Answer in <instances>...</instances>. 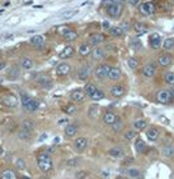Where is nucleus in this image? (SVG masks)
<instances>
[{
    "instance_id": "obj_1",
    "label": "nucleus",
    "mask_w": 174,
    "mask_h": 179,
    "mask_svg": "<svg viewBox=\"0 0 174 179\" xmlns=\"http://www.w3.org/2000/svg\"><path fill=\"white\" fill-rule=\"evenodd\" d=\"M54 164H52V160H51V156L48 153H40L38 156V168L39 170H42L43 173H47L52 169Z\"/></svg>"
},
{
    "instance_id": "obj_2",
    "label": "nucleus",
    "mask_w": 174,
    "mask_h": 179,
    "mask_svg": "<svg viewBox=\"0 0 174 179\" xmlns=\"http://www.w3.org/2000/svg\"><path fill=\"white\" fill-rule=\"evenodd\" d=\"M107 13L112 18H118L122 13V4L117 3V1H112L110 4L107 5Z\"/></svg>"
},
{
    "instance_id": "obj_3",
    "label": "nucleus",
    "mask_w": 174,
    "mask_h": 179,
    "mask_svg": "<svg viewBox=\"0 0 174 179\" xmlns=\"http://www.w3.org/2000/svg\"><path fill=\"white\" fill-rule=\"evenodd\" d=\"M156 99H157V101L160 104H170L174 100L171 92L168 91V90H160L157 92V95H156Z\"/></svg>"
},
{
    "instance_id": "obj_4",
    "label": "nucleus",
    "mask_w": 174,
    "mask_h": 179,
    "mask_svg": "<svg viewBox=\"0 0 174 179\" xmlns=\"http://www.w3.org/2000/svg\"><path fill=\"white\" fill-rule=\"evenodd\" d=\"M22 105H23L25 109L29 110V112H35V110L38 109L39 104H38V101L34 100V99L29 98L27 95H22Z\"/></svg>"
},
{
    "instance_id": "obj_5",
    "label": "nucleus",
    "mask_w": 174,
    "mask_h": 179,
    "mask_svg": "<svg viewBox=\"0 0 174 179\" xmlns=\"http://www.w3.org/2000/svg\"><path fill=\"white\" fill-rule=\"evenodd\" d=\"M110 67H112V66H109V65H107V64H101V65H99V66L95 69L94 74H95V77L98 79L108 78V74H109Z\"/></svg>"
},
{
    "instance_id": "obj_6",
    "label": "nucleus",
    "mask_w": 174,
    "mask_h": 179,
    "mask_svg": "<svg viewBox=\"0 0 174 179\" xmlns=\"http://www.w3.org/2000/svg\"><path fill=\"white\" fill-rule=\"evenodd\" d=\"M139 11L143 14H146V16H151V14H153L156 12V7H155V4L152 1H144V3L141 4Z\"/></svg>"
},
{
    "instance_id": "obj_7",
    "label": "nucleus",
    "mask_w": 174,
    "mask_h": 179,
    "mask_svg": "<svg viewBox=\"0 0 174 179\" xmlns=\"http://www.w3.org/2000/svg\"><path fill=\"white\" fill-rule=\"evenodd\" d=\"M104 40H105V37H104L103 34H100V33H95V34H91L90 37H88V44L98 47V45H99V44H101V43H103Z\"/></svg>"
},
{
    "instance_id": "obj_8",
    "label": "nucleus",
    "mask_w": 174,
    "mask_h": 179,
    "mask_svg": "<svg viewBox=\"0 0 174 179\" xmlns=\"http://www.w3.org/2000/svg\"><path fill=\"white\" fill-rule=\"evenodd\" d=\"M30 43L37 48V49L42 51V49H44L46 48V40H44V38H43L42 35H35V37H33L30 39Z\"/></svg>"
},
{
    "instance_id": "obj_9",
    "label": "nucleus",
    "mask_w": 174,
    "mask_h": 179,
    "mask_svg": "<svg viewBox=\"0 0 174 179\" xmlns=\"http://www.w3.org/2000/svg\"><path fill=\"white\" fill-rule=\"evenodd\" d=\"M1 101H3V104L5 106H8V108H16V106L18 105V99L14 95H11V94L4 96Z\"/></svg>"
},
{
    "instance_id": "obj_10",
    "label": "nucleus",
    "mask_w": 174,
    "mask_h": 179,
    "mask_svg": "<svg viewBox=\"0 0 174 179\" xmlns=\"http://www.w3.org/2000/svg\"><path fill=\"white\" fill-rule=\"evenodd\" d=\"M91 71H92V70H91V66L84 65V66H82L81 69L78 70V78L81 79V81H87L91 75Z\"/></svg>"
},
{
    "instance_id": "obj_11",
    "label": "nucleus",
    "mask_w": 174,
    "mask_h": 179,
    "mask_svg": "<svg viewBox=\"0 0 174 179\" xmlns=\"http://www.w3.org/2000/svg\"><path fill=\"white\" fill-rule=\"evenodd\" d=\"M125 92H126V91H125V87L121 86V84H116V86H113L112 88H110V95L116 99L122 98V96L125 95Z\"/></svg>"
},
{
    "instance_id": "obj_12",
    "label": "nucleus",
    "mask_w": 174,
    "mask_h": 179,
    "mask_svg": "<svg viewBox=\"0 0 174 179\" xmlns=\"http://www.w3.org/2000/svg\"><path fill=\"white\" fill-rule=\"evenodd\" d=\"M87 146H88V140L86 139V138H77L76 142H74V148H76V151L78 152H82L84 151V149L87 148Z\"/></svg>"
},
{
    "instance_id": "obj_13",
    "label": "nucleus",
    "mask_w": 174,
    "mask_h": 179,
    "mask_svg": "<svg viewBox=\"0 0 174 179\" xmlns=\"http://www.w3.org/2000/svg\"><path fill=\"white\" fill-rule=\"evenodd\" d=\"M142 74H143L144 77H147V78H152V77L156 74V65L155 64H147L146 66L143 67V70H142Z\"/></svg>"
},
{
    "instance_id": "obj_14",
    "label": "nucleus",
    "mask_w": 174,
    "mask_h": 179,
    "mask_svg": "<svg viewBox=\"0 0 174 179\" xmlns=\"http://www.w3.org/2000/svg\"><path fill=\"white\" fill-rule=\"evenodd\" d=\"M84 96H86L84 90H74L73 92L70 94V99L74 101V103H81V101H83Z\"/></svg>"
},
{
    "instance_id": "obj_15",
    "label": "nucleus",
    "mask_w": 174,
    "mask_h": 179,
    "mask_svg": "<svg viewBox=\"0 0 174 179\" xmlns=\"http://www.w3.org/2000/svg\"><path fill=\"white\" fill-rule=\"evenodd\" d=\"M91 56H92V59L95 61H100V60H103L105 57V49L100 47H95L92 49V52H91Z\"/></svg>"
},
{
    "instance_id": "obj_16",
    "label": "nucleus",
    "mask_w": 174,
    "mask_h": 179,
    "mask_svg": "<svg viewBox=\"0 0 174 179\" xmlns=\"http://www.w3.org/2000/svg\"><path fill=\"white\" fill-rule=\"evenodd\" d=\"M70 70H72L70 65L66 64V62H61V64L57 65L56 73L59 74V75H68V74L70 73Z\"/></svg>"
},
{
    "instance_id": "obj_17",
    "label": "nucleus",
    "mask_w": 174,
    "mask_h": 179,
    "mask_svg": "<svg viewBox=\"0 0 174 179\" xmlns=\"http://www.w3.org/2000/svg\"><path fill=\"white\" fill-rule=\"evenodd\" d=\"M157 62L160 66L163 67H166L169 66V65H171V62H173V57L170 56V55H160L157 59Z\"/></svg>"
},
{
    "instance_id": "obj_18",
    "label": "nucleus",
    "mask_w": 174,
    "mask_h": 179,
    "mask_svg": "<svg viewBox=\"0 0 174 179\" xmlns=\"http://www.w3.org/2000/svg\"><path fill=\"white\" fill-rule=\"evenodd\" d=\"M149 45L152 49H159L161 45V38L159 34H152L149 38Z\"/></svg>"
},
{
    "instance_id": "obj_19",
    "label": "nucleus",
    "mask_w": 174,
    "mask_h": 179,
    "mask_svg": "<svg viewBox=\"0 0 174 179\" xmlns=\"http://www.w3.org/2000/svg\"><path fill=\"white\" fill-rule=\"evenodd\" d=\"M73 55H74V48L72 47V45H66V47L59 53V57L62 60H66V59H70Z\"/></svg>"
},
{
    "instance_id": "obj_20",
    "label": "nucleus",
    "mask_w": 174,
    "mask_h": 179,
    "mask_svg": "<svg viewBox=\"0 0 174 179\" xmlns=\"http://www.w3.org/2000/svg\"><path fill=\"white\" fill-rule=\"evenodd\" d=\"M116 120H117V116L113 112H107L103 116V122L105 123V125H108V126H112Z\"/></svg>"
},
{
    "instance_id": "obj_21",
    "label": "nucleus",
    "mask_w": 174,
    "mask_h": 179,
    "mask_svg": "<svg viewBox=\"0 0 174 179\" xmlns=\"http://www.w3.org/2000/svg\"><path fill=\"white\" fill-rule=\"evenodd\" d=\"M146 135H147V139L151 140V142H156L159 139V135H160V131H159L156 127H151L146 131Z\"/></svg>"
},
{
    "instance_id": "obj_22",
    "label": "nucleus",
    "mask_w": 174,
    "mask_h": 179,
    "mask_svg": "<svg viewBox=\"0 0 174 179\" xmlns=\"http://www.w3.org/2000/svg\"><path fill=\"white\" fill-rule=\"evenodd\" d=\"M20 65L23 70H30L34 67V61L30 59V57H21L20 60Z\"/></svg>"
},
{
    "instance_id": "obj_23",
    "label": "nucleus",
    "mask_w": 174,
    "mask_h": 179,
    "mask_svg": "<svg viewBox=\"0 0 174 179\" xmlns=\"http://www.w3.org/2000/svg\"><path fill=\"white\" fill-rule=\"evenodd\" d=\"M38 83L40 84V87H43V88H51V86H52V82H51L50 77L46 75V74H42V75H39V78H38Z\"/></svg>"
},
{
    "instance_id": "obj_24",
    "label": "nucleus",
    "mask_w": 174,
    "mask_h": 179,
    "mask_svg": "<svg viewBox=\"0 0 174 179\" xmlns=\"http://www.w3.org/2000/svg\"><path fill=\"white\" fill-rule=\"evenodd\" d=\"M108 154L113 158H121V157H124V151L121 147H113L108 151Z\"/></svg>"
},
{
    "instance_id": "obj_25",
    "label": "nucleus",
    "mask_w": 174,
    "mask_h": 179,
    "mask_svg": "<svg viewBox=\"0 0 174 179\" xmlns=\"http://www.w3.org/2000/svg\"><path fill=\"white\" fill-rule=\"evenodd\" d=\"M77 132H78V126L74 125V123H70V125H68L65 127V135L68 138H73L74 135H77Z\"/></svg>"
},
{
    "instance_id": "obj_26",
    "label": "nucleus",
    "mask_w": 174,
    "mask_h": 179,
    "mask_svg": "<svg viewBox=\"0 0 174 179\" xmlns=\"http://www.w3.org/2000/svg\"><path fill=\"white\" fill-rule=\"evenodd\" d=\"M108 78L110 81H118L121 78V70L116 66H112L109 70V74H108Z\"/></svg>"
},
{
    "instance_id": "obj_27",
    "label": "nucleus",
    "mask_w": 174,
    "mask_h": 179,
    "mask_svg": "<svg viewBox=\"0 0 174 179\" xmlns=\"http://www.w3.org/2000/svg\"><path fill=\"white\" fill-rule=\"evenodd\" d=\"M91 52H92V49H91V44H87V43L81 44V45H79V48H78V53L81 55V56L91 55Z\"/></svg>"
},
{
    "instance_id": "obj_28",
    "label": "nucleus",
    "mask_w": 174,
    "mask_h": 179,
    "mask_svg": "<svg viewBox=\"0 0 174 179\" xmlns=\"http://www.w3.org/2000/svg\"><path fill=\"white\" fill-rule=\"evenodd\" d=\"M146 127H147L146 120H137L133 123V129H134L135 131H142V130H144Z\"/></svg>"
},
{
    "instance_id": "obj_29",
    "label": "nucleus",
    "mask_w": 174,
    "mask_h": 179,
    "mask_svg": "<svg viewBox=\"0 0 174 179\" xmlns=\"http://www.w3.org/2000/svg\"><path fill=\"white\" fill-rule=\"evenodd\" d=\"M134 31L137 34H139V35H142V34H146L148 31V27H147V25H144L142 22H137L134 25Z\"/></svg>"
},
{
    "instance_id": "obj_30",
    "label": "nucleus",
    "mask_w": 174,
    "mask_h": 179,
    "mask_svg": "<svg viewBox=\"0 0 174 179\" xmlns=\"http://www.w3.org/2000/svg\"><path fill=\"white\" fill-rule=\"evenodd\" d=\"M146 148H147V144L144 140L138 139L137 142H135V149H137L138 153H143V152L146 151Z\"/></svg>"
},
{
    "instance_id": "obj_31",
    "label": "nucleus",
    "mask_w": 174,
    "mask_h": 179,
    "mask_svg": "<svg viewBox=\"0 0 174 179\" xmlns=\"http://www.w3.org/2000/svg\"><path fill=\"white\" fill-rule=\"evenodd\" d=\"M16 178H17L16 173H14L13 170H11V169L4 170L3 173H1V175H0V179H16Z\"/></svg>"
},
{
    "instance_id": "obj_32",
    "label": "nucleus",
    "mask_w": 174,
    "mask_h": 179,
    "mask_svg": "<svg viewBox=\"0 0 174 179\" xmlns=\"http://www.w3.org/2000/svg\"><path fill=\"white\" fill-rule=\"evenodd\" d=\"M126 175L131 179H139L142 176V173L137 169H127L126 170Z\"/></svg>"
},
{
    "instance_id": "obj_33",
    "label": "nucleus",
    "mask_w": 174,
    "mask_h": 179,
    "mask_svg": "<svg viewBox=\"0 0 174 179\" xmlns=\"http://www.w3.org/2000/svg\"><path fill=\"white\" fill-rule=\"evenodd\" d=\"M163 156L166 157V158L173 157L174 156V146H166L165 148L163 149Z\"/></svg>"
},
{
    "instance_id": "obj_34",
    "label": "nucleus",
    "mask_w": 174,
    "mask_h": 179,
    "mask_svg": "<svg viewBox=\"0 0 174 179\" xmlns=\"http://www.w3.org/2000/svg\"><path fill=\"white\" fill-rule=\"evenodd\" d=\"M104 96H105V94H104L101 90H96V91L90 96V98L92 99L94 101H100V100H103V99H104Z\"/></svg>"
},
{
    "instance_id": "obj_35",
    "label": "nucleus",
    "mask_w": 174,
    "mask_h": 179,
    "mask_svg": "<svg viewBox=\"0 0 174 179\" xmlns=\"http://www.w3.org/2000/svg\"><path fill=\"white\" fill-rule=\"evenodd\" d=\"M34 127H35V123H34L31 120H25V121L22 122V129L27 130V131H31V132H33Z\"/></svg>"
},
{
    "instance_id": "obj_36",
    "label": "nucleus",
    "mask_w": 174,
    "mask_h": 179,
    "mask_svg": "<svg viewBox=\"0 0 174 179\" xmlns=\"http://www.w3.org/2000/svg\"><path fill=\"white\" fill-rule=\"evenodd\" d=\"M113 129V131H116V132H120L121 130H122V127H124V122L120 120V118H117V120L114 121V123H113L112 126H110Z\"/></svg>"
},
{
    "instance_id": "obj_37",
    "label": "nucleus",
    "mask_w": 174,
    "mask_h": 179,
    "mask_svg": "<svg viewBox=\"0 0 174 179\" xmlns=\"http://www.w3.org/2000/svg\"><path fill=\"white\" fill-rule=\"evenodd\" d=\"M18 138L22 140H29L31 138V131H27V130L25 129H21L20 131H18Z\"/></svg>"
},
{
    "instance_id": "obj_38",
    "label": "nucleus",
    "mask_w": 174,
    "mask_h": 179,
    "mask_svg": "<svg viewBox=\"0 0 174 179\" xmlns=\"http://www.w3.org/2000/svg\"><path fill=\"white\" fill-rule=\"evenodd\" d=\"M77 37H78V34H77L76 31H73V30H69L64 35V38L66 39V42H73V40L77 39Z\"/></svg>"
},
{
    "instance_id": "obj_39",
    "label": "nucleus",
    "mask_w": 174,
    "mask_h": 179,
    "mask_svg": "<svg viewBox=\"0 0 174 179\" xmlns=\"http://www.w3.org/2000/svg\"><path fill=\"white\" fill-rule=\"evenodd\" d=\"M64 110L65 113H66V114H70V116H73L74 113L77 112V106L74 105V104H68L66 106H64Z\"/></svg>"
},
{
    "instance_id": "obj_40",
    "label": "nucleus",
    "mask_w": 174,
    "mask_h": 179,
    "mask_svg": "<svg viewBox=\"0 0 174 179\" xmlns=\"http://www.w3.org/2000/svg\"><path fill=\"white\" fill-rule=\"evenodd\" d=\"M109 34L112 37H121V35L124 34V30H122L120 26H116V27H110Z\"/></svg>"
},
{
    "instance_id": "obj_41",
    "label": "nucleus",
    "mask_w": 174,
    "mask_h": 179,
    "mask_svg": "<svg viewBox=\"0 0 174 179\" xmlns=\"http://www.w3.org/2000/svg\"><path fill=\"white\" fill-rule=\"evenodd\" d=\"M163 45H164V48H165L166 51L173 49L174 48V38H168V39H165L163 42Z\"/></svg>"
},
{
    "instance_id": "obj_42",
    "label": "nucleus",
    "mask_w": 174,
    "mask_h": 179,
    "mask_svg": "<svg viewBox=\"0 0 174 179\" xmlns=\"http://www.w3.org/2000/svg\"><path fill=\"white\" fill-rule=\"evenodd\" d=\"M99 114V106L98 105H91L90 108H88V116H90L91 118H96Z\"/></svg>"
},
{
    "instance_id": "obj_43",
    "label": "nucleus",
    "mask_w": 174,
    "mask_h": 179,
    "mask_svg": "<svg viewBox=\"0 0 174 179\" xmlns=\"http://www.w3.org/2000/svg\"><path fill=\"white\" fill-rule=\"evenodd\" d=\"M127 65H129V67L131 70H137L138 66H139V61H138L137 59H134V57H130V59L127 60Z\"/></svg>"
},
{
    "instance_id": "obj_44",
    "label": "nucleus",
    "mask_w": 174,
    "mask_h": 179,
    "mask_svg": "<svg viewBox=\"0 0 174 179\" xmlns=\"http://www.w3.org/2000/svg\"><path fill=\"white\" fill-rule=\"evenodd\" d=\"M96 86L95 84H92V83H88V84H86V87H84V92H86V95H88V96H91L94 92L96 91Z\"/></svg>"
},
{
    "instance_id": "obj_45",
    "label": "nucleus",
    "mask_w": 174,
    "mask_h": 179,
    "mask_svg": "<svg viewBox=\"0 0 174 179\" xmlns=\"http://www.w3.org/2000/svg\"><path fill=\"white\" fill-rule=\"evenodd\" d=\"M165 82L168 84H170V86H173L174 84V71H168V73L165 74Z\"/></svg>"
},
{
    "instance_id": "obj_46",
    "label": "nucleus",
    "mask_w": 174,
    "mask_h": 179,
    "mask_svg": "<svg viewBox=\"0 0 174 179\" xmlns=\"http://www.w3.org/2000/svg\"><path fill=\"white\" fill-rule=\"evenodd\" d=\"M76 13H77L76 9H72V11H68V12L61 13V14H60V17H61V18H64V20H68V18H72V17H73Z\"/></svg>"
},
{
    "instance_id": "obj_47",
    "label": "nucleus",
    "mask_w": 174,
    "mask_h": 179,
    "mask_svg": "<svg viewBox=\"0 0 174 179\" xmlns=\"http://www.w3.org/2000/svg\"><path fill=\"white\" fill-rule=\"evenodd\" d=\"M124 138L126 140H133L137 138V132H135V130H129V131H126L124 134Z\"/></svg>"
},
{
    "instance_id": "obj_48",
    "label": "nucleus",
    "mask_w": 174,
    "mask_h": 179,
    "mask_svg": "<svg viewBox=\"0 0 174 179\" xmlns=\"http://www.w3.org/2000/svg\"><path fill=\"white\" fill-rule=\"evenodd\" d=\"M16 168L18 169V170H23V169L26 168V161L23 158H18L16 161Z\"/></svg>"
},
{
    "instance_id": "obj_49",
    "label": "nucleus",
    "mask_w": 174,
    "mask_h": 179,
    "mask_svg": "<svg viewBox=\"0 0 174 179\" xmlns=\"http://www.w3.org/2000/svg\"><path fill=\"white\" fill-rule=\"evenodd\" d=\"M130 47L133 48V49H139V48L142 47V42L139 39H133L131 40V43H130Z\"/></svg>"
},
{
    "instance_id": "obj_50",
    "label": "nucleus",
    "mask_w": 174,
    "mask_h": 179,
    "mask_svg": "<svg viewBox=\"0 0 174 179\" xmlns=\"http://www.w3.org/2000/svg\"><path fill=\"white\" fill-rule=\"evenodd\" d=\"M87 175H88L87 171H78V173L76 174V179H84Z\"/></svg>"
},
{
    "instance_id": "obj_51",
    "label": "nucleus",
    "mask_w": 174,
    "mask_h": 179,
    "mask_svg": "<svg viewBox=\"0 0 174 179\" xmlns=\"http://www.w3.org/2000/svg\"><path fill=\"white\" fill-rule=\"evenodd\" d=\"M9 78H18V70L17 69H11V74H9Z\"/></svg>"
},
{
    "instance_id": "obj_52",
    "label": "nucleus",
    "mask_w": 174,
    "mask_h": 179,
    "mask_svg": "<svg viewBox=\"0 0 174 179\" xmlns=\"http://www.w3.org/2000/svg\"><path fill=\"white\" fill-rule=\"evenodd\" d=\"M120 27L124 30V33H126V31H129L130 26H129V23H127V22H122V23L120 25Z\"/></svg>"
},
{
    "instance_id": "obj_53",
    "label": "nucleus",
    "mask_w": 174,
    "mask_h": 179,
    "mask_svg": "<svg viewBox=\"0 0 174 179\" xmlns=\"http://www.w3.org/2000/svg\"><path fill=\"white\" fill-rule=\"evenodd\" d=\"M103 29L105 31H109L110 30V25H109V22H108V21H104V22H103Z\"/></svg>"
},
{
    "instance_id": "obj_54",
    "label": "nucleus",
    "mask_w": 174,
    "mask_h": 179,
    "mask_svg": "<svg viewBox=\"0 0 174 179\" xmlns=\"http://www.w3.org/2000/svg\"><path fill=\"white\" fill-rule=\"evenodd\" d=\"M105 49L112 51V52H116V45L114 44H107V45H105Z\"/></svg>"
},
{
    "instance_id": "obj_55",
    "label": "nucleus",
    "mask_w": 174,
    "mask_h": 179,
    "mask_svg": "<svg viewBox=\"0 0 174 179\" xmlns=\"http://www.w3.org/2000/svg\"><path fill=\"white\" fill-rule=\"evenodd\" d=\"M159 121L163 122V123H165V125H168V123H169V120L166 117H164V116H160V117H159Z\"/></svg>"
},
{
    "instance_id": "obj_56",
    "label": "nucleus",
    "mask_w": 174,
    "mask_h": 179,
    "mask_svg": "<svg viewBox=\"0 0 174 179\" xmlns=\"http://www.w3.org/2000/svg\"><path fill=\"white\" fill-rule=\"evenodd\" d=\"M129 3L131 4V5H138V4H139V0H129Z\"/></svg>"
},
{
    "instance_id": "obj_57",
    "label": "nucleus",
    "mask_w": 174,
    "mask_h": 179,
    "mask_svg": "<svg viewBox=\"0 0 174 179\" xmlns=\"http://www.w3.org/2000/svg\"><path fill=\"white\" fill-rule=\"evenodd\" d=\"M5 66H7V62H5V61H1V62H0V70H3Z\"/></svg>"
},
{
    "instance_id": "obj_58",
    "label": "nucleus",
    "mask_w": 174,
    "mask_h": 179,
    "mask_svg": "<svg viewBox=\"0 0 174 179\" xmlns=\"http://www.w3.org/2000/svg\"><path fill=\"white\" fill-rule=\"evenodd\" d=\"M44 139H47V134H42V136L39 138V140H44Z\"/></svg>"
},
{
    "instance_id": "obj_59",
    "label": "nucleus",
    "mask_w": 174,
    "mask_h": 179,
    "mask_svg": "<svg viewBox=\"0 0 174 179\" xmlns=\"http://www.w3.org/2000/svg\"><path fill=\"white\" fill-rule=\"evenodd\" d=\"M116 179H130V178H127V176H122V175H118V176H116Z\"/></svg>"
},
{
    "instance_id": "obj_60",
    "label": "nucleus",
    "mask_w": 174,
    "mask_h": 179,
    "mask_svg": "<svg viewBox=\"0 0 174 179\" xmlns=\"http://www.w3.org/2000/svg\"><path fill=\"white\" fill-rule=\"evenodd\" d=\"M66 122H68L66 120H60L59 121V125H62V123H66Z\"/></svg>"
},
{
    "instance_id": "obj_61",
    "label": "nucleus",
    "mask_w": 174,
    "mask_h": 179,
    "mask_svg": "<svg viewBox=\"0 0 174 179\" xmlns=\"http://www.w3.org/2000/svg\"><path fill=\"white\" fill-rule=\"evenodd\" d=\"M4 154V149H3V147H0V156H3Z\"/></svg>"
},
{
    "instance_id": "obj_62",
    "label": "nucleus",
    "mask_w": 174,
    "mask_h": 179,
    "mask_svg": "<svg viewBox=\"0 0 174 179\" xmlns=\"http://www.w3.org/2000/svg\"><path fill=\"white\" fill-rule=\"evenodd\" d=\"M21 179H30V176H27V175H23V176H21Z\"/></svg>"
},
{
    "instance_id": "obj_63",
    "label": "nucleus",
    "mask_w": 174,
    "mask_h": 179,
    "mask_svg": "<svg viewBox=\"0 0 174 179\" xmlns=\"http://www.w3.org/2000/svg\"><path fill=\"white\" fill-rule=\"evenodd\" d=\"M170 92H171V95H173V98H174V86L171 87V90H170Z\"/></svg>"
}]
</instances>
